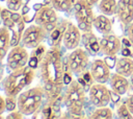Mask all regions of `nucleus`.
Returning <instances> with one entry per match:
<instances>
[{"mask_svg":"<svg viewBox=\"0 0 133 119\" xmlns=\"http://www.w3.org/2000/svg\"><path fill=\"white\" fill-rule=\"evenodd\" d=\"M39 72L45 84L46 96L51 100L56 99L64 84V71L58 46H52L46 50L39 63Z\"/></svg>","mask_w":133,"mask_h":119,"instance_id":"1","label":"nucleus"},{"mask_svg":"<svg viewBox=\"0 0 133 119\" xmlns=\"http://www.w3.org/2000/svg\"><path fill=\"white\" fill-rule=\"evenodd\" d=\"M35 77V71L30 66H25L14 70L8 74L2 84L3 91L6 96L17 97L24 88L29 86Z\"/></svg>","mask_w":133,"mask_h":119,"instance_id":"2","label":"nucleus"},{"mask_svg":"<svg viewBox=\"0 0 133 119\" xmlns=\"http://www.w3.org/2000/svg\"><path fill=\"white\" fill-rule=\"evenodd\" d=\"M62 102L72 116L81 117L85 102L84 87L78 80H72L66 87Z\"/></svg>","mask_w":133,"mask_h":119,"instance_id":"3","label":"nucleus"},{"mask_svg":"<svg viewBox=\"0 0 133 119\" xmlns=\"http://www.w3.org/2000/svg\"><path fill=\"white\" fill-rule=\"evenodd\" d=\"M45 96H46L45 89L41 87L30 88L18 95L17 97L18 110L24 116L32 115L41 109Z\"/></svg>","mask_w":133,"mask_h":119,"instance_id":"4","label":"nucleus"},{"mask_svg":"<svg viewBox=\"0 0 133 119\" xmlns=\"http://www.w3.org/2000/svg\"><path fill=\"white\" fill-rule=\"evenodd\" d=\"M74 11L80 30H83L84 32L90 31L96 18L92 11V5H90L86 0H76L74 4Z\"/></svg>","mask_w":133,"mask_h":119,"instance_id":"5","label":"nucleus"},{"mask_svg":"<svg viewBox=\"0 0 133 119\" xmlns=\"http://www.w3.org/2000/svg\"><path fill=\"white\" fill-rule=\"evenodd\" d=\"M89 62L87 52L82 48L74 49L66 57V69L72 75L82 74Z\"/></svg>","mask_w":133,"mask_h":119,"instance_id":"6","label":"nucleus"},{"mask_svg":"<svg viewBox=\"0 0 133 119\" xmlns=\"http://www.w3.org/2000/svg\"><path fill=\"white\" fill-rule=\"evenodd\" d=\"M56 11L57 10L53 6H50V5L42 6L35 13V16H34L35 24H38L39 26L44 27L48 33H51L57 27L58 16Z\"/></svg>","mask_w":133,"mask_h":119,"instance_id":"7","label":"nucleus"},{"mask_svg":"<svg viewBox=\"0 0 133 119\" xmlns=\"http://www.w3.org/2000/svg\"><path fill=\"white\" fill-rule=\"evenodd\" d=\"M47 34L48 32L44 27L39 26L38 24H32L25 28L22 37V44L26 48L34 49L41 45V43L46 39Z\"/></svg>","mask_w":133,"mask_h":119,"instance_id":"8","label":"nucleus"},{"mask_svg":"<svg viewBox=\"0 0 133 119\" xmlns=\"http://www.w3.org/2000/svg\"><path fill=\"white\" fill-rule=\"evenodd\" d=\"M88 97L92 105L96 108H102L108 105L110 102L111 92L104 84L96 82L89 87Z\"/></svg>","mask_w":133,"mask_h":119,"instance_id":"9","label":"nucleus"},{"mask_svg":"<svg viewBox=\"0 0 133 119\" xmlns=\"http://www.w3.org/2000/svg\"><path fill=\"white\" fill-rule=\"evenodd\" d=\"M6 57H7V59H6L7 66L11 71L27 66V64L29 62L28 51L25 46H21V45L11 47V49L8 51Z\"/></svg>","mask_w":133,"mask_h":119,"instance_id":"10","label":"nucleus"},{"mask_svg":"<svg viewBox=\"0 0 133 119\" xmlns=\"http://www.w3.org/2000/svg\"><path fill=\"white\" fill-rule=\"evenodd\" d=\"M82 40V35L80 32V28L73 23H68L63 35H62V43L65 49L74 50L76 49Z\"/></svg>","mask_w":133,"mask_h":119,"instance_id":"11","label":"nucleus"},{"mask_svg":"<svg viewBox=\"0 0 133 119\" xmlns=\"http://www.w3.org/2000/svg\"><path fill=\"white\" fill-rule=\"evenodd\" d=\"M100 42V50L106 56H114L122 49V41L114 34H103Z\"/></svg>","mask_w":133,"mask_h":119,"instance_id":"12","label":"nucleus"},{"mask_svg":"<svg viewBox=\"0 0 133 119\" xmlns=\"http://www.w3.org/2000/svg\"><path fill=\"white\" fill-rule=\"evenodd\" d=\"M90 74L96 82L105 84L110 79V68L103 59H95L90 65Z\"/></svg>","mask_w":133,"mask_h":119,"instance_id":"13","label":"nucleus"},{"mask_svg":"<svg viewBox=\"0 0 133 119\" xmlns=\"http://www.w3.org/2000/svg\"><path fill=\"white\" fill-rule=\"evenodd\" d=\"M115 14L123 24H130L133 21V0H118Z\"/></svg>","mask_w":133,"mask_h":119,"instance_id":"14","label":"nucleus"},{"mask_svg":"<svg viewBox=\"0 0 133 119\" xmlns=\"http://www.w3.org/2000/svg\"><path fill=\"white\" fill-rule=\"evenodd\" d=\"M110 87L113 92L117 93L118 95H124L129 90V80L126 76H123L118 73H114L110 76Z\"/></svg>","mask_w":133,"mask_h":119,"instance_id":"15","label":"nucleus"},{"mask_svg":"<svg viewBox=\"0 0 133 119\" xmlns=\"http://www.w3.org/2000/svg\"><path fill=\"white\" fill-rule=\"evenodd\" d=\"M115 72L129 77L133 74V59L129 56H123L115 63Z\"/></svg>","mask_w":133,"mask_h":119,"instance_id":"16","label":"nucleus"},{"mask_svg":"<svg viewBox=\"0 0 133 119\" xmlns=\"http://www.w3.org/2000/svg\"><path fill=\"white\" fill-rule=\"evenodd\" d=\"M10 32L9 29L5 26L0 27V61H2L8 53V49L11 47L10 45Z\"/></svg>","mask_w":133,"mask_h":119,"instance_id":"17","label":"nucleus"},{"mask_svg":"<svg viewBox=\"0 0 133 119\" xmlns=\"http://www.w3.org/2000/svg\"><path fill=\"white\" fill-rule=\"evenodd\" d=\"M94 27L102 34H108L111 33L112 30V23L111 20L106 15H99L95 18L94 21Z\"/></svg>","mask_w":133,"mask_h":119,"instance_id":"18","label":"nucleus"},{"mask_svg":"<svg viewBox=\"0 0 133 119\" xmlns=\"http://www.w3.org/2000/svg\"><path fill=\"white\" fill-rule=\"evenodd\" d=\"M82 42H83L84 47L90 52L97 53L100 51V42L98 41V38L91 31H85L83 33Z\"/></svg>","mask_w":133,"mask_h":119,"instance_id":"19","label":"nucleus"},{"mask_svg":"<svg viewBox=\"0 0 133 119\" xmlns=\"http://www.w3.org/2000/svg\"><path fill=\"white\" fill-rule=\"evenodd\" d=\"M117 2L115 0H100L99 2V10L106 15V16H112L116 13Z\"/></svg>","mask_w":133,"mask_h":119,"instance_id":"20","label":"nucleus"},{"mask_svg":"<svg viewBox=\"0 0 133 119\" xmlns=\"http://www.w3.org/2000/svg\"><path fill=\"white\" fill-rule=\"evenodd\" d=\"M50 2L57 11H68L75 4L74 0H50Z\"/></svg>","mask_w":133,"mask_h":119,"instance_id":"21","label":"nucleus"},{"mask_svg":"<svg viewBox=\"0 0 133 119\" xmlns=\"http://www.w3.org/2000/svg\"><path fill=\"white\" fill-rule=\"evenodd\" d=\"M90 118L91 119H111L112 111L107 106L97 108V110L92 112V114L90 115Z\"/></svg>","mask_w":133,"mask_h":119,"instance_id":"22","label":"nucleus"},{"mask_svg":"<svg viewBox=\"0 0 133 119\" xmlns=\"http://www.w3.org/2000/svg\"><path fill=\"white\" fill-rule=\"evenodd\" d=\"M117 116L123 119H132L133 118V115L130 112V110L128 109L126 103H123L117 108Z\"/></svg>","mask_w":133,"mask_h":119,"instance_id":"23","label":"nucleus"},{"mask_svg":"<svg viewBox=\"0 0 133 119\" xmlns=\"http://www.w3.org/2000/svg\"><path fill=\"white\" fill-rule=\"evenodd\" d=\"M23 5V0H6V7L12 11H19Z\"/></svg>","mask_w":133,"mask_h":119,"instance_id":"24","label":"nucleus"},{"mask_svg":"<svg viewBox=\"0 0 133 119\" xmlns=\"http://www.w3.org/2000/svg\"><path fill=\"white\" fill-rule=\"evenodd\" d=\"M5 102H6V111L12 112V111H15V110L18 108L17 97H14V96H6Z\"/></svg>","mask_w":133,"mask_h":119,"instance_id":"25","label":"nucleus"},{"mask_svg":"<svg viewBox=\"0 0 133 119\" xmlns=\"http://www.w3.org/2000/svg\"><path fill=\"white\" fill-rule=\"evenodd\" d=\"M23 116H24V115L18 110L17 112H16V111H12L9 115H7L6 118H18V119H21V118H23Z\"/></svg>","mask_w":133,"mask_h":119,"instance_id":"26","label":"nucleus"},{"mask_svg":"<svg viewBox=\"0 0 133 119\" xmlns=\"http://www.w3.org/2000/svg\"><path fill=\"white\" fill-rule=\"evenodd\" d=\"M6 111V102H5V98H3L0 95V116L1 114H3Z\"/></svg>","mask_w":133,"mask_h":119,"instance_id":"27","label":"nucleus"},{"mask_svg":"<svg viewBox=\"0 0 133 119\" xmlns=\"http://www.w3.org/2000/svg\"><path fill=\"white\" fill-rule=\"evenodd\" d=\"M126 104H127L128 109L130 110V112H131L132 115H133V95L129 96V98L126 100Z\"/></svg>","mask_w":133,"mask_h":119,"instance_id":"28","label":"nucleus"},{"mask_svg":"<svg viewBox=\"0 0 133 119\" xmlns=\"http://www.w3.org/2000/svg\"><path fill=\"white\" fill-rule=\"evenodd\" d=\"M128 39L131 41V43L133 45V22H131L128 27Z\"/></svg>","mask_w":133,"mask_h":119,"instance_id":"29","label":"nucleus"},{"mask_svg":"<svg viewBox=\"0 0 133 119\" xmlns=\"http://www.w3.org/2000/svg\"><path fill=\"white\" fill-rule=\"evenodd\" d=\"M122 54L123 56H129V57H132L133 55L131 54V51H130V47H122Z\"/></svg>","mask_w":133,"mask_h":119,"instance_id":"30","label":"nucleus"},{"mask_svg":"<svg viewBox=\"0 0 133 119\" xmlns=\"http://www.w3.org/2000/svg\"><path fill=\"white\" fill-rule=\"evenodd\" d=\"M86 1H87V2H88L90 5H95V4H97V3H98L100 0H86Z\"/></svg>","mask_w":133,"mask_h":119,"instance_id":"31","label":"nucleus"},{"mask_svg":"<svg viewBox=\"0 0 133 119\" xmlns=\"http://www.w3.org/2000/svg\"><path fill=\"white\" fill-rule=\"evenodd\" d=\"M1 13H2V7L0 6V21H1Z\"/></svg>","mask_w":133,"mask_h":119,"instance_id":"32","label":"nucleus"},{"mask_svg":"<svg viewBox=\"0 0 133 119\" xmlns=\"http://www.w3.org/2000/svg\"><path fill=\"white\" fill-rule=\"evenodd\" d=\"M131 81H132V85H133V77H132V80Z\"/></svg>","mask_w":133,"mask_h":119,"instance_id":"33","label":"nucleus"},{"mask_svg":"<svg viewBox=\"0 0 133 119\" xmlns=\"http://www.w3.org/2000/svg\"><path fill=\"white\" fill-rule=\"evenodd\" d=\"M0 1H4V0H0ZM5 1H6V0H5Z\"/></svg>","mask_w":133,"mask_h":119,"instance_id":"34","label":"nucleus"}]
</instances>
